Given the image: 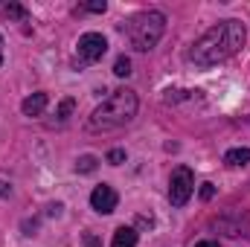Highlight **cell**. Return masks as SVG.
Wrapping results in <instances>:
<instances>
[{
  "label": "cell",
  "instance_id": "6da1fadb",
  "mask_svg": "<svg viewBox=\"0 0 250 247\" xmlns=\"http://www.w3.org/2000/svg\"><path fill=\"white\" fill-rule=\"evenodd\" d=\"M248 41V29L242 21H221L215 26H209L189 50V62L195 67H212L218 62H227L230 56H236Z\"/></svg>",
  "mask_w": 250,
  "mask_h": 247
},
{
  "label": "cell",
  "instance_id": "7a4b0ae2",
  "mask_svg": "<svg viewBox=\"0 0 250 247\" xmlns=\"http://www.w3.org/2000/svg\"><path fill=\"white\" fill-rule=\"evenodd\" d=\"M137 93L128 90V87H120L114 90L90 117H87V131L90 134H108V131H120L125 125L137 117Z\"/></svg>",
  "mask_w": 250,
  "mask_h": 247
},
{
  "label": "cell",
  "instance_id": "3957f363",
  "mask_svg": "<svg viewBox=\"0 0 250 247\" xmlns=\"http://www.w3.org/2000/svg\"><path fill=\"white\" fill-rule=\"evenodd\" d=\"M123 29L137 53H148L151 47H157V41L166 32V15L163 12H140L125 23Z\"/></svg>",
  "mask_w": 250,
  "mask_h": 247
},
{
  "label": "cell",
  "instance_id": "277c9868",
  "mask_svg": "<svg viewBox=\"0 0 250 247\" xmlns=\"http://www.w3.org/2000/svg\"><path fill=\"white\" fill-rule=\"evenodd\" d=\"M192 192H195L192 169L189 166H178L172 172V178H169V201H172V206H187Z\"/></svg>",
  "mask_w": 250,
  "mask_h": 247
},
{
  "label": "cell",
  "instance_id": "5b68a950",
  "mask_svg": "<svg viewBox=\"0 0 250 247\" xmlns=\"http://www.w3.org/2000/svg\"><path fill=\"white\" fill-rule=\"evenodd\" d=\"M108 53V41L99 32H84L79 38V64H93Z\"/></svg>",
  "mask_w": 250,
  "mask_h": 247
},
{
  "label": "cell",
  "instance_id": "8992f818",
  "mask_svg": "<svg viewBox=\"0 0 250 247\" xmlns=\"http://www.w3.org/2000/svg\"><path fill=\"white\" fill-rule=\"evenodd\" d=\"M117 204H120V195H117V189L108 184L96 186L93 192H90V206L96 209V212H102V215H108V212H114L117 209Z\"/></svg>",
  "mask_w": 250,
  "mask_h": 247
},
{
  "label": "cell",
  "instance_id": "52a82bcc",
  "mask_svg": "<svg viewBox=\"0 0 250 247\" xmlns=\"http://www.w3.org/2000/svg\"><path fill=\"white\" fill-rule=\"evenodd\" d=\"M47 102H50L47 93H32V96H26L21 102V111H23V117H41L44 108H47Z\"/></svg>",
  "mask_w": 250,
  "mask_h": 247
},
{
  "label": "cell",
  "instance_id": "ba28073f",
  "mask_svg": "<svg viewBox=\"0 0 250 247\" xmlns=\"http://www.w3.org/2000/svg\"><path fill=\"white\" fill-rule=\"evenodd\" d=\"M111 247H137V230H134V227H120V230L114 233Z\"/></svg>",
  "mask_w": 250,
  "mask_h": 247
},
{
  "label": "cell",
  "instance_id": "9c48e42d",
  "mask_svg": "<svg viewBox=\"0 0 250 247\" xmlns=\"http://www.w3.org/2000/svg\"><path fill=\"white\" fill-rule=\"evenodd\" d=\"M224 163L227 166H245V163H250V148H230L224 154Z\"/></svg>",
  "mask_w": 250,
  "mask_h": 247
},
{
  "label": "cell",
  "instance_id": "30bf717a",
  "mask_svg": "<svg viewBox=\"0 0 250 247\" xmlns=\"http://www.w3.org/2000/svg\"><path fill=\"white\" fill-rule=\"evenodd\" d=\"M3 15L6 18H12V21H26L29 15H26V9L21 6V3H9V6H3Z\"/></svg>",
  "mask_w": 250,
  "mask_h": 247
},
{
  "label": "cell",
  "instance_id": "8fae6325",
  "mask_svg": "<svg viewBox=\"0 0 250 247\" xmlns=\"http://www.w3.org/2000/svg\"><path fill=\"white\" fill-rule=\"evenodd\" d=\"M93 169H96V157H90V154H87V157H82V160L76 163V172H82V175H90Z\"/></svg>",
  "mask_w": 250,
  "mask_h": 247
},
{
  "label": "cell",
  "instance_id": "7c38bea8",
  "mask_svg": "<svg viewBox=\"0 0 250 247\" xmlns=\"http://www.w3.org/2000/svg\"><path fill=\"white\" fill-rule=\"evenodd\" d=\"M73 108H76V99H64L62 105H59V111H56V117H59V123H64L70 114H73Z\"/></svg>",
  "mask_w": 250,
  "mask_h": 247
},
{
  "label": "cell",
  "instance_id": "4fadbf2b",
  "mask_svg": "<svg viewBox=\"0 0 250 247\" xmlns=\"http://www.w3.org/2000/svg\"><path fill=\"white\" fill-rule=\"evenodd\" d=\"M114 73L123 79V76H131V59H125V56H120L117 59V64H114Z\"/></svg>",
  "mask_w": 250,
  "mask_h": 247
},
{
  "label": "cell",
  "instance_id": "5bb4252c",
  "mask_svg": "<svg viewBox=\"0 0 250 247\" xmlns=\"http://www.w3.org/2000/svg\"><path fill=\"white\" fill-rule=\"evenodd\" d=\"M108 9V3L102 0V3H84V6H79V12H105Z\"/></svg>",
  "mask_w": 250,
  "mask_h": 247
},
{
  "label": "cell",
  "instance_id": "9a60e30c",
  "mask_svg": "<svg viewBox=\"0 0 250 247\" xmlns=\"http://www.w3.org/2000/svg\"><path fill=\"white\" fill-rule=\"evenodd\" d=\"M123 160H125V151H123V148H114V151L108 154V163H111V166H120Z\"/></svg>",
  "mask_w": 250,
  "mask_h": 247
},
{
  "label": "cell",
  "instance_id": "2e32d148",
  "mask_svg": "<svg viewBox=\"0 0 250 247\" xmlns=\"http://www.w3.org/2000/svg\"><path fill=\"white\" fill-rule=\"evenodd\" d=\"M212 195H215V189H212V184H204V186H201V198H204V201H209Z\"/></svg>",
  "mask_w": 250,
  "mask_h": 247
},
{
  "label": "cell",
  "instance_id": "e0dca14e",
  "mask_svg": "<svg viewBox=\"0 0 250 247\" xmlns=\"http://www.w3.org/2000/svg\"><path fill=\"white\" fill-rule=\"evenodd\" d=\"M9 192H12V186H9V184H3V181H0V198H6Z\"/></svg>",
  "mask_w": 250,
  "mask_h": 247
},
{
  "label": "cell",
  "instance_id": "ac0fdd59",
  "mask_svg": "<svg viewBox=\"0 0 250 247\" xmlns=\"http://www.w3.org/2000/svg\"><path fill=\"white\" fill-rule=\"evenodd\" d=\"M195 247H218V242H198Z\"/></svg>",
  "mask_w": 250,
  "mask_h": 247
},
{
  "label": "cell",
  "instance_id": "d6986e66",
  "mask_svg": "<svg viewBox=\"0 0 250 247\" xmlns=\"http://www.w3.org/2000/svg\"><path fill=\"white\" fill-rule=\"evenodd\" d=\"M0 64H3V35H0Z\"/></svg>",
  "mask_w": 250,
  "mask_h": 247
}]
</instances>
